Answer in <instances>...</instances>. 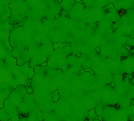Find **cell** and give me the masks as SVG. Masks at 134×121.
Returning a JSON list of instances; mask_svg holds the SVG:
<instances>
[{"mask_svg":"<svg viewBox=\"0 0 134 121\" xmlns=\"http://www.w3.org/2000/svg\"><path fill=\"white\" fill-rule=\"evenodd\" d=\"M59 99V96H58V93H54L53 94V100L54 101H57Z\"/></svg>","mask_w":134,"mask_h":121,"instance_id":"6da1fadb","label":"cell"},{"mask_svg":"<svg viewBox=\"0 0 134 121\" xmlns=\"http://www.w3.org/2000/svg\"><path fill=\"white\" fill-rule=\"evenodd\" d=\"M27 92H28V93H31V92H32L31 88H27Z\"/></svg>","mask_w":134,"mask_h":121,"instance_id":"7a4b0ae2","label":"cell"},{"mask_svg":"<svg viewBox=\"0 0 134 121\" xmlns=\"http://www.w3.org/2000/svg\"><path fill=\"white\" fill-rule=\"evenodd\" d=\"M58 2H59V3H61V2H62V0H58Z\"/></svg>","mask_w":134,"mask_h":121,"instance_id":"3957f363","label":"cell"}]
</instances>
